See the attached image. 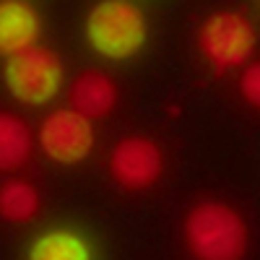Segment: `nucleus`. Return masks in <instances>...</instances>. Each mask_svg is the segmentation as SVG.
Instances as JSON below:
<instances>
[{"label": "nucleus", "mask_w": 260, "mask_h": 260, "mask_svg": "<svg viewBox=\"0 0 260 260\" xmlns=\"http://www.w3.org/2000/svg\"><path fill=\"white\" fill-rule=\"evenodd\" d=\"M39 143L52 161L76 164L89 156L94 148L91 120L78 115L76 110H57L42 122Z\"/></svg>", "instance_id": "5"}, {"label": "nucleus", "mask_w": 260, "mask_h": 260, "mask_svg": "<svg viewBox=\"0 0 260 260\" xmlns=\"http://www.w3.org/2000/svg\"><path fill=\"white\" fill-rule=\"evenodd\" d=\"M39 16L24 0H0V55L13 57L37 47Z\"/></svg>", "instance_id": "7"}, {"label": "nucleus", "mask_w": 260, "mask_h": 260, "mask_svg": "<svg viewBox=\"0 0 260 260\" xmlns=\"http://www.w3.org/2000/svg\"><path fill=\"white\" fill-rule=\"evenodd\" d=\"M26 260H91V250L83 237L65 229H55L42 234L31 245Z\"/></svg>", "instance_id": "9"}, {"label": "nucleus", "mask_w": 260, "mask_h": 260, "mask_svg": "<svg viewBox=\"0 0 260 260\" xmlns=\"http://www.w3.org/2000/svg\"><path fill=\"white\" fill-rule=\"evenodd\" d=\"M240 89H242V96L260 110V62L250 65V68L242 73V81H240Z\"/></svg>", "instance_id": "12"}, {"label": "nucleus", "mask_w": 260, "mask_h": 260, "mask_svg": "<svg viewBox=\"0 0 260 260\" xmlns=\"http://www.w3.org/2000/svg\"><path fill=\"white\" fill-rule=\"evenodd\" d=\"M86 37L99 55L125 60L143 47L146 18L127 0H104L86 18Z\"/></svg>", "instance_id": "2"}, {"label": "nucleus", "mask_w": 260, "mask_h": 260, "mask_svg": "<svg viewBox=\"0 0 260 260\" xmlns=\"http://www.w3.org/2000/svg\"><path fill=\"white\" fill-rule=\"evenodd\" d=\"M39 211V192L24 180H11L0 187V216L6 221H29Z\"/></svg>", "instance_id": "11"}, {"label": "nucleus", "mask_w": 260, "mask_h": 260, "mask_svg": "<svg viewBox=\"0 0 260 260\" xmlns=\"http://www.w3.org/2000/svg\"><path fill=\"white\" fill-rule=\"evenodd\" d=\"M6 83L11 94L24 104H47L62 83V62L52 50L29 47L8 57Z\"/></svg>", "instance_id": "3"}, {"label": "nucleus", "mask_w": 260, "mask_h": 260, "mask_svg": "<svg viewBox=\"0 0 260 260\" xmlns=\"http://www.w3.org/2000/svg\"><path fill=\"white\" fill-rule=\"evenodd\" d=\"M161 151L148 138H125L115 146L110 172L112 177L127 190L151 187L161 175Z\"/></svg>", "instance_id": "6"}, {"label": "nucleus", "mask_w": 260, "mask_h": 260, "mask_svg": "<svg viewBox=\"0 0 260 260\" xmlns=\"http://www.w3.org/2000/svg\"><path fill=\"white\" fill-rule=\"evenodd\" d=\"M198 42L203 55L216 65V71H224L250 60L255 50V29L242 13L221 11L206 18Z\"/></svg>", "instance_id": "4"}, {"label": "nucleus", "mask_w": 260, "mask_h": 260, "mask_svg": "<svg viewBox=\"0 0 260 260\" xmlns=\"http://www.w3.org/2000/svg\"><path fill=\"white\" fill-rule=\"evenodd\" d=\"M31 154V136L24 120L0 112V172L21 167Z\"/></svg>", "instance_id": "10"}, {"label": "nucleus", "mask_w": 260, "mask_h": 260, "mask_svg": "<svg viewBox=\"0 0 260 260\" xmlns=\"http://www.w3.org/2000/svg\"><path fill=\"white\" fill-rule=\"evenodd\" d=\"M185 240L195 260H242L247 252V226L234 208L206 201L187 213Z\"/></svg>", "instance_id": "1"}, {"label": "nucleus", "mask_w": 260, "mask_h": 260, "mask_svg": "<svg viewBox=\"0 0 260 260\" xmlns=\"http://www.w3.org/2000/svg\"><path fill=\"white\" fill-rule=\"evenodd\" d=\"M117 102V89L112 78H107L104 73H83L76 83H73V91H71V104L73 110L83 117H104L112 112V107Z\"/></svg>", "instance_id": "8"}]
</instances>
